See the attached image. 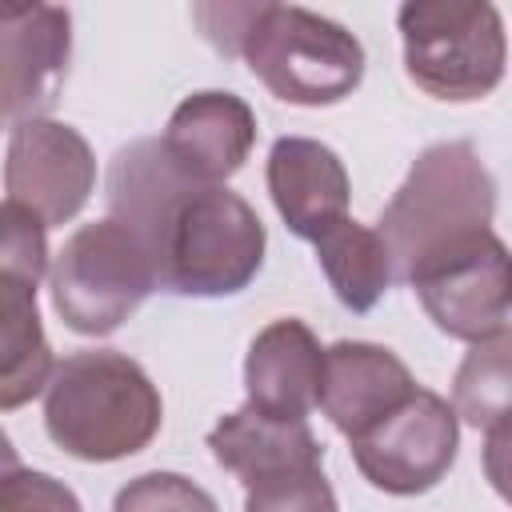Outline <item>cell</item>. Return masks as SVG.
<instances>
[{"label":"cell","mask_w":512,"mask_h":512,"mask_svg":"<svg viewBox=\"0 0 512 512\" xmlns=\"http://www.w3.org/2000/svg\"><path fill=\"white\" fill-rule=\"evenodd\" d=\"M496 216V176L480 160L472 140L428 144L404 184L380 212L376 232L384 236L396 280H408L420 260L448 248L468 232L492 228Z\"/></svg>","instance_id":"cell-3"},{"label":"cell","mask_w":512,"mask_h":512,"mask_svg":"<svg viewBox=\"0 0 512 512\" xmlns=\"http://www.w3.org/2000/svg\"><path fill=\"white\" fill-rule=\"evenodd\" d=\"M0 352V408L12 412L36 400L60 364L40 324L36 288L16 276H0Z\"/></svg>","instance_id":"cell-16"},{"label":"cell","mask_w":512,"mask_h":512,"mask_svg":"<svg viewBox=\"0 0 512 512\" xmlns=\"http://www.w3.org/2000/svg\"><path fill=\"white\" fill-rule=\"evenodd\" d=\"M244 512H340L324 468H300L244 488Z\"/></svg>","instance_id":"cell-20"},{"label":"cell","mask_w":512,"mask_h":512,"mask_svg":"<svg viewBox=\"0 0 512 512\" xmlns=\"http://www.w3.org/2000/svg\"><path fill=\"white\" fill-rule=\"evenodd\" d=\"M0 220H4V272L0 276H16L24 284H40L44 276H52V264H48V224L40 216H32L28 208L20 204H8L0 208Z\"/></svg>","instance_id":"cell-21"},{"label":"cell","mask_w":512,"mask_h":512,"mask_svg":"<svg viewBox=\"0 0 512 512\" xmlns=\"http://www.w3.org/2000/svg\"><path fill=\"white\" fill-rule=\"evenodd\" d=\"M320 392H324V348L316 332L296 316H280L264 324L244 356L248 404L272 420H308V412L320 408Z\"/></svg>","instance_id":"cell-12"},{"label":"cell","mask_w":512,"mask_h":512,"mask_svg":"<svg viewBox=\"0 0 512 512\" xmlns=\"http://www.w3.org/2000/svg\"><path fill=\"white\" fill-rule=\"evenodd\" d=\"M0 512H84L76 492L36 468H20L12 448L4 444V476H0Z\"/></svg>","instance_id":"cell-22"},{"label":"cell","mask_w":512,"mask_h":512,"mask_svg":"<svg viewBox=\"0 0 512 512\" xmlns=\"http://www.w3.org/2000/svg\"><path fill=\"white\" fill-rule=\"evenodd\" d=\"M264 180L280 220L300 240L316 244L336 220L348 216V200H352L348 168L328 144L312 136H280L268 148Z\"/></svg>","instance_id":"cell-11"},{"label":"cell","mask_w":512,"mask_h":512,"mask_svg":"<svg viewBox=\"0 0 512 512\" xmlns=\"http://www.w3.org/2000/svg\"><path fill=\"white\" fill-rule=\"evenodd\" d=\"M248 72L284 104L328 108L364 80V44L336 20L300 4H252L240 40Z\"/></svg>","instance_id":"cell-4"},{"label":"cell","mask_w":512,"mask_h":512,"mask_svg":"<svg viewBox=\"0 0 512 512\" xmlns=\"http://www.w3.org/2000/svg\"><path fill=\"white\" fill-rule=\"evenodd\" d=\"M112 512H220V504L180 472H144L116 492Z\"/></svg>","instance_id":"cell-19"},{"label":"cell","mask_w":512,"mask_h":512,"mask_svg":"<svg viewBox=\"0 0 512 512\" xmlns=\"http://www.w3.org/2000/svg\"><path fill=\"white\" fill-rule=\"evenodd\" d=\"M108 216L148 252L164 292L220 300L244 292L260 268L268 232L256 208L224 188L184 176L160 136H140L108 160Z\"/></svg>","instance_id":"cell-1"},{"label":"cell","mask_w":512,"mask_h":512,"mask_svg":"<svg viewBox=\"0 0 512 512\" xmlns=\"http://www.w3.org/2000/svg\"><path fill=\"white\" fill-rule=\"evenodd\" d=\"M408 80L444 104H472L496 92L508 64V36L488 0H408L396 12Z\"/></svg>","instance_id":"cell-5"},{"label":"cell","mask_w":512,"mask_h":512,"mask_svg":"<svg viewBox=\"0 0 512 512\" xmlns=\"http://www.w3.org/2000/svg\"><path fill=\"white\" fill-rule=\"evenodd\" d=\"M164 424L152 376L116 348H84L56 364L44 388L48 440L84 464H112L144 452Z\"/></svg>","instance_id":"cell-2"},{"label":"cell","mask_w":512,"mask_h":512,"mask_svg":"<svg viewBox=\"0 0 512 512\" xmlns=\"http://www.w3.org/2000/svg\"><path fill=\"white\" fill-rule=\"evenodd\" d=\"M52 308L80 336H112L156 288L144 244L112 216L80 224L52 260Z\"/></svg>","instance_id":"cell-6"},{"label":"cell","mask_w":512,"mask_h":512,"mask_svg":"<svg viewBox=\"0 0 512 512\" xmlns=\"http://www.w3.org/2000/svg\"><path fill=\"white\" fill-rule=\"evenodd\" d=\"M480 464H484V480L492 484V492L504 504H512V412L484 428Z\"/></svg>","instance_id":"cell-23"},{"label":"cell","mask_w":512,"mask_h":512,"mask_svg":"<svg viewBox=\"0 0 512 512\" xmlns=\"http://www.w3.org/2000/svg\"><path fill=\"white\" fill-rule=\"evenodd\" d=\"M96 192V156L88 140L60 120H24L8 128L4 200L28 208L48 228L84 212Z\"/></svg>","instance_id":"cell-9"},{"label":"cell","mask_w":512,"mask_h":512,"mask_svg":"<svg viewBox=\"0 0 512 512\" xmlns=\"http://www.w3.org/2000/svg\"><path fill=\"white\" fill-rule=\"evenodd\" d=\"M312 248L332 296L356 316L372 312L384 300V292L396 284V264L384 236L352 216L336 220Z\"/></svg>","instance_id":"cell-17"},{"label":"cell","mask_w":512,"mask_h":512,"mask_svg":"<svg viewBox=\"0 0 512 512\" xmlns=\"http://www.w3.org/2000/svg\"><path fill=\"white\" fill-rule=\"evenodd\" d=\"M416 388L420 384L408 372V364L384 344L336 340L324 348L320 412L348 440L372 428L376 420H384L392 408H400Z\"/></svg>","instance_id":"cell-14"},{"label":"cell","mask_w":512,"mask_h":512,"mask_svg":"<svg viewBox=\"0 0 512 512\" xmlns=\"http://www.w3.org/2000/svg\"><path fill=\"white\" fill-rule=\"evenodd\" d=\"M160 140L184 176L200 184H224L244 168L256 144V112L236 92H192L172 108Z\"/></svg>","instance_id":"cell-13"},{"label":"cell","mask_w":512,"mask_h":512,"mask_svg":"<svg viewBox=\"0 0 512 512\" xmlns=\"http://www.w3.org/2000/svg\"><path fill=\"white\" fill-rule=\"evenodd\" d=\"M72 56V16L56 4H20L0 12V104L4 120H44L60 96Z\"/></svg>","instance_id":"cell-10"},{"label":"cell","mask_w":512,"mask_h":512,"mask_svg":"<svg viewBox=\"0 0 512 512\" xmlns=\"http://www.w3.org/2000/svg\"><path fill=\"white\" fill-rule=\"evenodd\" d=\"M452 408L472 428H488L512 412V328H500L464 352L452 376Z\"/></svg>","instance_id":"cell-18"},{"label":"cell","mask_w":512,"mask_h":512,"mask_svg":"<svg viewBox=\"0 0 512 512\" xmlns=\"http://www.w3.org/2000/svg\"><path fill=\"white\" fill-rule=\"evenodd\" d=\"M212 460L232 472L244 488L264 484L284 472L324 468V444L308 428V420H272L252 404L220 416L208 432Z\"/></svg>","instance_id":"cell-15"},{"label":"cell","mask_w":512,"mask_h":512,"mask_svg":"<svg viewBox=\"0 0 512 512\" xmlns=\"http://www.w3.org/2000/svg\"><path fill=\"white\" fill-rule=\"evenodd\" d=\"M412 284L424 316L448 340L476 344L512 316V252L508 244L484 228L452 240L448 248L432 252L412 268L404 280Z\"/></svg>","instance_id":"cell-7"},{"label":"cell","mask_w":512,"mask_h":512,"mask_svg":"<svg viewBox=\"0 0 512 512\" xmlns=\"http://www.w3.org/2000/svg\"><path fill=\"white\" fill-rule=\"evenodd\" d=\"M360 476L388 496H424L432 492L460 448V416L456 408L432 392L416 388L400 408L348 440Z\"/></svg>","instance_id":"cell-8"}]
</instances>
